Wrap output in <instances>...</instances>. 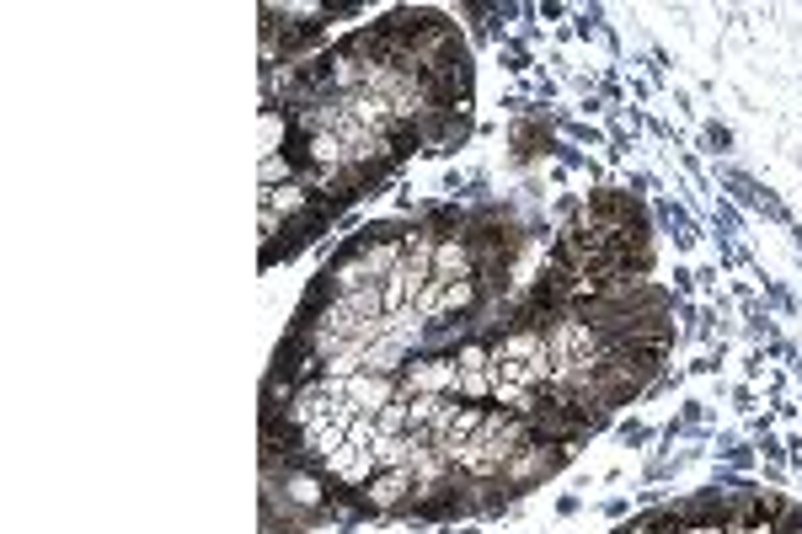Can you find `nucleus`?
I'll return each instance as SVG.
<instances>
[{"label": "nucleus", "instance_id": "f257e3e1", "mask_svg": "<svg viewBox=\"0 0 802 534\" xmlns=\"http://www.w3.org/2000/svg\"><path fill=\"white\" fill-rule=\"evenodd\" d=\"M428 278H439V284H460V278H476V251H471L466 225H460L455 235H439V246H434V273H428Z\"/></svg>", "mask_w": 802, "mask_h": 534}, {"label": "nucleus", "instance_id": "f03ea898", "mask_svg": "<svg viewBox=\"0 0 802 534\" xmlns=\"http://www.w3.org/2000/svg\"><path fill=\"white\" fill-rule=\"evenodd\" d=\"M396 396H401V380H396V374H369V369H364V374H353V380H348V401L359 406V412H369V417H380Z\"/></svg>", "mask_w": 802, "mask_h": 534}, {"label": "nucleus", "instance_id": "7ed1b4c3", "mask_svg": "<svg viewBox=\"0 0 802 534\" xmlns=\"http://www.w3.org/2000/svg\"><path fill=\"white\" fill-rule=\"evenodd\" d=\"M380 422V433H412V417H407V396H396L385 412L375 417Z\"/></svg>", "mask_w": 802, "mask_h": 534}, {"label": "nucleus", "instance_id": "20e7f679", "mask_svg": "<svg viewBox=\"0 0 802 534\" xmlns=\"http://www.w3.org/2000/svg\"><path fill=\"white\" fill-rule=\"evenodd\" d=\"M706 139H712V145H722V150L733 145V134H728V129H717V123H712V129H706Z\"/></svg>", "mask_w": 802, "mask_h": 534}]
</instances>
